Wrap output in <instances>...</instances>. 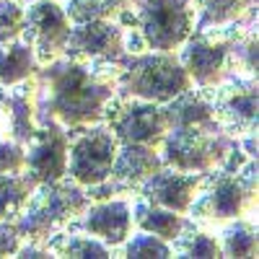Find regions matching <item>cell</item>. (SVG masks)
Masks as SVG:
<instances>
[{"label":"cell","mask_w":259,"mask_h":259,"mask_svg":"<svg viewBox=\"0 0 259 259\" xmlns=\"http://www.w3.org/2000/svg\"><path fill=\"white\" fill-rule=\"evenodd\" d=\"M70 18L60 6V0H29L24 6V31L21 41L31 47L39 68L62 57L70 36Z\"/></svg>","instance_id":"cell-11"},{"label":"cell","mask_w":259,"mask_h":259,"mask_svg":"<svg viewBox=\"0 0 259 259\" xmlns=\"http://www.w3.org/2000/svg\"><path fill=\"white\" fill-rule=\"evenodd\" d=\"M36 187V182L26 174H0V221L13 223L18 218V212L24 210L31 189Z\"/></svg>","instance_id":"cell-25"},{"label":"cell","mask_w":259,"mask_h":259,"mask_svg":"<svg viewBox=\"0 0 259 259\" xmlns=\"http://www.w3.org/2000/svg\"><path fill=\"white\" fill-rule=\"evenodd\" d=\"M101 119L112 130L117 143H135V145L158 148L163 135L168 133V119H166L163 104L124 96L117 91L104 104Z\"/></svg>","instance_id":"cell-9"},{"label":"cell","mask_w":259,"mask_h":259,"mask_svg":"<svg viewBox=\"0 0 259 259\" xmlns=\"http://www.w3.org/2000/svg\"><path fill=\"white\" fill-rule=\"evenodd\" d=\"M130 210H133V226L138 231L153 233L166 244H171L177 239L184 221H187V215L161 207V205H150L140 197H135V202H130Z\"/></svg>","instance_id":"cell-19"},{"label":"cell","mask_w":259,"mask_h":259,"mask_svg":"<svg viewBox=\"0 0 259 259\" xmlns=\"http://www.w3.org/2000/svg\"><path fill=\"white\" fill-rule=\"evenodd\" d=\"M117 148L119 143L104 119L68 127V177L80 187H94L109 179Z\"/></svg>","instance_id":"cell-7"},{"label":"cell","mask_w":259,"mask_h":259,"mask_svg":"<svg viewBox=\"0 0 259 259\" xmlns=\"http://www.w3.org/2000/svg\"><path fill=\"white\" fill-rule=\"evenodd\" d=\"M212 119L231 138H246L256 133V78L231 75L215 85H207Z\"/></svg>","instance_id":"cell-10"},{"label":"cell","mask_w":259,"mask_h":259,"mask_svg":"<svg viewBox=\"0 0 259 259\" xmlns=\"http://www.w3.org/2000/svg\"><path fill=\"white\" fill-rule=\"evenodd\" d=\"M192 3H194V29L254 24L256 18V0H192Z\"/></svg>","instance_id":"cell-17"},{"label":"cell","mask_w":259,"mask_h":259,"mask_svg":"<svg viewBox=\"0 0 259 259\" xmlns=\"http://www.w3.org/2000/svg\"><path fill=\"white\" fill-rule=\"evenodd\" d=\"M202 174H192V171H179L171 166H161L156 174H150L138 189L135 194L140 200L150 202V205H161L174 212H187L194 192L200 187Z\"/></svg>","instance_id":"cell-15"},{"label":"cell","mask_w":259,"mask_h":259,"mask_svg":"<svg viewBox=\"0 0 259 259\" xmlns=\"http://www.w3.org/2000/svg\"><path fill=\"white\" fill-rule=\"evenodd\" d=\"M24 171L36 184L68 177V130L55 119H50L47 124H36L34 138L26 143Z\"/></svg>","instance_id":"cell-13"},{"label":"cell","mask_w":259,"mask_h":259,"mask_svg":"<svg viewBox=\"0 0 259 259\" xmlns=\"http://www.w3.org/2000/svg\"><path fill=\"white\" fill-rule=\"evenodd\" d=\"M16 3H21V6H26V3H29V0H16ZM60 3H62V0H60Z\"/></svg>","instance_id":"cell-32"},{"label":"cell","mask_w":259,"mask_h":259,"mask_svg":"<svg viewBox=\"0 0 259 259\" xmlns=\"http://www.w3.org/2000/svg\"><path fill=\"white\" fill-rule=\"evenodd\" d=\"M163 109H166L168 130L171 127H207V124H218L212 119L207 91L200 89V85H189L187 91H182L179 96L166 101Z\"/></svg>","instance_id":"cell-18"},{"label":"cell","mask_w":259,"mask_h":259,"mask_svg":"<svg viewBox=\"0 0 259 259\" xmlns=\"http://www.w3.org/2000/svg\"><path fill=\"white\" fill-rule=\"evenodd\" d=\"M50 256H112V249L101 244L94 236L75 231V228H62L57 233H52L50 239L45 241Z\"/></svg>","instance_id":"cell-21"},{"label":"cell","mask_w":259,"mask_h":259,"mask_svg":"<svg viewBox=\"0 0 259 259\" xmlns=\"http://www.w3.org/2000/svg\"><path fill=\"white\" fill-rule=\"evenodd\" d=\"M18 246H21V236L16 226L8 221H0V256H16Z\"/></svg>","instance_id":"cell-31"},{"label":"cell","mask_w":259,"mask_h":259,"mask_svg":"<svg viewBox=\"0 0 259 259\" xmlns=\"http://www.w3.org/2000/svg\"><path fill=\"white\" fill-rule=\"evenodd\" d=\"M122 62H78L57 57L34 73V122L78 127L104 117V104L117 91Z\"/></svg>","instance_id":"cell-1"},{"label":"cell","mask_w":259,"mask_h":259,"mask_svg":"<svg viewBox=\"0 0 259 259\" xmlns=\"http://www.w3.org/2000/svg\"><path fill=\"white\" fill-rule=\"evenodd\" d=\"M68 228L83 231L106 244L112 251L124 244V239L133 233V210H130L127 197H109V200H96L85 207Z\"/></svg>","instance_id":"cell-14"},{"label":"cell","mask_w":259,"mask_h":259,"mask_svg":"<svg viewBox=\"0 0 259 259\" xmlns=\"http://www.w3.org/2000/svg\"><path fill=\"white\" fill-rule=\"evenodd\" d=\"M112 254H117V256H174L171 254V244L161 241L158 236L145 233V231L130 233L124 244L117 246Z\"/></svg>","instance_id":"cell-28"},{"label":"cell","mask_w":259,"mask_h":259,"mask_svg":"<svg viewBox=\"0 0 259 259\" xmlns=\"http://www.w3.org/2000/svg\"><path fill=\"white\" fill-rule=\"evenodd\" d=\"M117 21L122 29H133L145 50L177 52L194 29L192 0H135L122 8Z\"/></svg>","instance_id":"cell-4"},{"label":"cell","mask_w":259,"mask_h":259,"mask_svg":"<svg viewBox=\"0 0 259 259\" xmlns=\"http://www.w3.org/2000/svg\"><path fill=\"white\" fill-rule=\"evenodd\" d=\"M163 166L158 148L150 145H135V143H119L117 156L109 171V179L127 194H135V189Z\"/></svg>","instance_id":"cell-16"},{"label":"cell","mask_w":259,"mask_h":259,"mask_svg":"<svg viewBox=\"0 0 259 259\" xmlns=\"http://www.w3.org/2000/svg\"><path fill=\"white\" fill-rule=\"evenodd\" d=\"M218 244L223 256H256L259 241H256L254 218H233L221 223Z\"/></svg>","instance_id":"cell-23"},{"label":"cell","mask_w":259,"mask_h":259,"mask_svg":"<svg viewBox=\"0 0 259 259\" xmlns=\"http://www.w3.org/2000/svg\"><path fill=\"white\" fill-rule=\"evenodd\" d=\"M124 55V29L114 18L73 24L62 52V57L78 62H122Z\"/></svg>","instance_id":"cell-12"},{"label":"cell","mask_w":259,"mask_h":259,"mask_svg":"<svg viewBox=\"0 0 259 259\" xmlns=\"http://www.w3.org/2000/svg\"><path fill=\"white\" fill-rule=\"evenodd\" d=\"M89 205L91 200L85 187L75 184L70 177H62L57 182L36 184L13 226L21 241L45 244L52 233L68 228V223H73Z\"/></svg>","instance_id":"cell-3"},{"label":"cell","mask_w":259,"mask_h":259,"mask_svg":"<svg viewBox=\"0 0 259 259\" xmlns=\"http://www.w3.org/2000/svg\"><path fill=\"white\" fill-rule=\"evenodd\" d=\"M65 13L70 24H85V21H99V18H114L124 8L122 0H65Z\"/></svg>","instance_id":"cell-27"},{"label":"cell","mask_w":259,"mask_h":259,"mask_svg":"<svg viewBox=\"0 0 259 259\" xmlns=\"http://www.w3.org/2000/svg\"><path fill=\"white\" fill-rule=\"evenodd\" d=\"M228 73L241 78H256V26L246 24L231 39Z\"/></svg>","instance_id":"cell-26"},{"label":"cell","mask_w":259,"mask_h":259,"mask_svg":"<svg viewBox=\"0 0 259 259\" xmlns=\"http://www.w3.org/2000/svg\"><path fill=\"white\" fill-rule=\"evenodd\" d=\"M24 31V6L16 0H0V45L13 41Z\"/></svg>","instance_id":"cell-29"},{"label":"cell","mask_w":259,"mask_h":259,"mask_svg":"<svg viewBox=\"0 0 259 259\" xmlns=\"http://www.w3.org/2000/svg\"><path fill=\"white\" fill-rule=\"evenodd\" d=\"M256 212V158L239 171H205L187 207V218L197 226H221L233 218H254Z\"/></svg>","instance_id":"cell-2"},{"label":"cell","mask_w":259,"mask_h":259,"mask_svg":"<svg viewBox=\"0 0 259 259\" xmlns=\"http://www.w3.org/2000/svg\"><path fill=\"white\" fill-rule=\"evenodd\" d=\"M39 70V62L31 47L21 39L0 45V85H16L31 78Z\"/></svg>","instance_id":"cell-22"},{"label":"cell","mask_w":259,"mask_h":259,"mask_svg":"<svg viewBox=\"0 0 259 259\" xmlns=\"http://www.w3.org/2000/svg\"><path fill=\"white\" fill-rule=\"evenodd\" d=\"M171 254H179V256H223L218 236H212L210 231L197 226L192 218L184 221L179 236L171 241Z\"/></svg>","instance_id":"cell-24"},{"label":"cell","mask_w":259,"mask_h":259,"mask_svg":"<svg viewBox=\"0 0 259 259\" xmlns=\"http://www.w3.org/2000/svg\"><path fill=\"white\" fill-rule=\"evenodd\" d=\"M192 85L177 52L148 50L140 55H124L117 73V94L166 104Z\"/></svg>","instance_id":"cell-5"},{"label":"cell","mask_w":259,"mask_h":259,"mask_svg":"<svg viewBox=\"0 0 259 259\" xmlns=\"http://www.w3.org/2000/svg\"><path fill=\"white\" fill-rule=\"evenodd\" d=\"M239 145V140L226 135L218 124L207 127H171L158 145V156L163 166L205 174L218 168L228 150Z\"/></svg>","instance_id":"cell-6"},{"label":"cell","mask_w":259,"mask_h":259,"mask_svg":"<svg viewBox=\"0 0 259 259\" xmlns=\"http://www.w3.org/2000/svg\"><path fill=\"white\" fill-rule=\"evenodd\" d=\"M26 166V145L16 140H0V174H18Z\"/></svg>","instance_id":"cell-30"},{"label":"cell","mask_w":259,"mask_h":259,"mask_svg":"<svg viewBox=\"0 0 259 259\" xmlns=\"http://www.w3.org/2000/svg\"><path fill=\"white\" fill-rule=\"evenodd\" d=\"M8 91V106H11V140L26 145L34 133V75L21 80L16 85H6Z\"/></svg>","instance_id":"cell-20"},{"label":"cell","mask_w":259,"mask_h":259,"mask_svg":"<svg viewBox=\"0 0 259 259\" xmlns=\"http://www.w3.org/2000/svg\"><path fill=\"white\" fill-rule=\"evenodd\" d=\"M246 24H226V26H210V29H194L187 41L177 50V57L182 62V68L187 70L192 85H215L226 78L228 73V50L231 39Z\"/></svg>","instance_id":"cell-8"}]
</instances>
